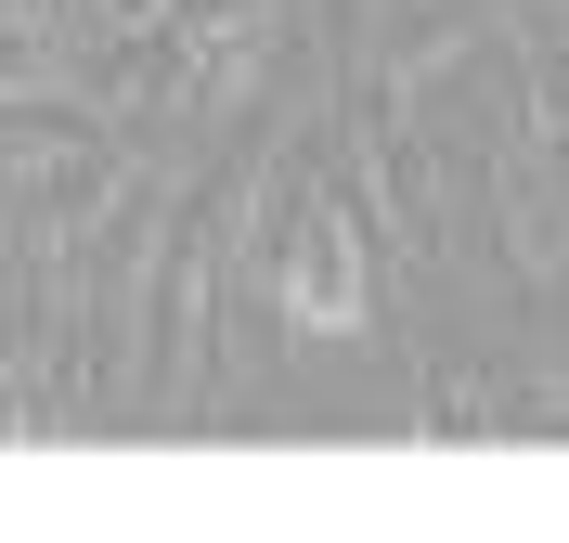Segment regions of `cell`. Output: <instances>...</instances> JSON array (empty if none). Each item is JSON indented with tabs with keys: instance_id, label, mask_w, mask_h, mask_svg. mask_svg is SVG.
<instances>
[{
	"instance_id": "1",
	"label": "cell",
	"mask_w": 569,
	"mask_h": 543,
	"mask_svg": "<svg viewBox=\"0 0 569 543\" xmlns=\"http://www.w3.org/2000/svg\"><path fill=\"white\" fill-rule=\"evenodd\" d=\"M376 298H389L376 208H362L350 143H323L311 194H298V220H284V247H272V324L311 336V350H350V336H376Z\"/></svg>"
}]
</instances>
